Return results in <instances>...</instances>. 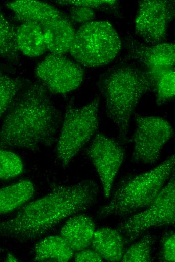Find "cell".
I'll list each match as a JSON object with an SVG mask.
<instances>
[{
    "label": "cell",
    "instance_id": "7c38bea8",
    "mask_svg": "<svg viewBox=\"0 0 175 262\" xmlns=\"http://www.w3.org/2000/svg\"><path fill=\"white\" fill-rule=\"evenodd\" d=\"M123 42L129 58L135 60L142 66L151 82L161 73L174 69V43L148 45L140 42L132 36L125 37Z\"/></svg>",
    "mask_w": 175,
    "mask_h": 262
},
{
    "label": "cell",
    "instance_id": "83f0119b",
    "mask_svg": "<svg viewBox=\"0 0 175 262\" xmlns=\"http://www.w3.org/2000/svg\"><path fill=\"white\" fill-rule=\"evenodd\" d=\"M74 260L77 262L102 261L101 256L94 249H84L77 251L74 256Z\"/></svg>",
    "mask_w": 175,
    "mask_h": 262
},
{
    "label": "cell",
    "instance_id": "5b68a950",
    "mask_svg": "<svg viewBox=\"0 0 175 262\" xmlns=\"http://www.w3.org/2000/svg\"><path fill=\"white\" fill-rule=\"evenodd\" d=\"M121 48L120 38L109 22L92 21L76 31L69 52L81 65L95 68L110 63Z\"/></svg>",
    "mask_w": 175,
    "mask_h": 262
},
{
    "label": "cell",
    "instance_id": "277c9868",
    "mask_svg": "<svg viewBox=\"0 0 175 262\" xmlns=\"http://www.w3.org/2000/svg\"><path fill=\"white\" fill-rule=\"evenodd\" d=\"M174 165L172 155L154 168L121 181L110 201L99 210L98 217L123 216L148 207L169 179Z\"/></svg>",
    "mask_w": 175,
    "mask_h": 262
},
{
    "label": "cell",
    "instance_id": "9c48e42d",
    "mask_svg": "<svg viewBox=\"0 0 175 262\" xmlns=\"http://www.w3.org/2000/svg\"><path fill=\"white\" fill-rule=\"evenodd\" d=\"M35 75L47 90L65 94L76 89L84 76L82 68L63 55L51 54L35 69Z\"/></svg>",
    "mask_w": 175,
    "mask_h": 262
},
{
    "label": "cell",
    "instance_id": "9a60e30c",
    "mask_svg": "<svg viewBox=\"0 0 175 262\" xmlns=\"http://www.w3.org/2000/svg\"><path fill=\"white\" fill-rule=\"evenodd\" d=\"M95 231L93 219L86 215L70 218L62 226L60 236L75 252L86 249L91 244Z\"/></svg>",
    "mask_w": 175,
    "mask_h": 262
},
{
    "label": "cell",
    "instance_id": "8fae6325",
    "mask_svg": "<svg viewBox=\"0 0 175 262\" xmlns=\"http://www.w3.org/2000/svg\"><path fill=\"white\" fill-rule=\"evenodd\" d=\"M86 153L98 174L104 195L108 198L124 160V149L114 139L103 133H98Z\"/></svg>",
    "mask_w": 175,
    "mask_h": 262
},
{
    "label": "cell",
    "instance_id": "6da1fadb",
    "mask_svg": "<svg viewBox=\"0 0 175 262\" xmlns=\"http://www.w3.org/2000/svg\"><path fill=\"white\" fill-rule=\"evenodd\" d=\"M98 192L92 180L55 185L47 194L24 205L13 217L0 222V235L20 242L38 239L64 219L95 204Z\"/></svg>",
    "mask_w": 175,
    "mask_h": 262
},
{
    "label": "cell",
    "instance_id": "f1b7e54d",
    "mask_svg": "<svg viewBox=\"0 0 175 262\" xmlns=\"http://www.w3.org/2000/svg\"><path fill=\"white\" fill-rule=\"evenodd\" d=\"M6 260L7 261H17L18 259L13 254L9 253L6 256Z\"/></svg>",
    "mask_w": 175,
    "mask_h": 262
},
{
    "label": "cell",
    "instance_id": "52a82bcc",
    "mask_svg": "<svg viewBox=\"0 0 175 262\" xmlns=\"http://www.w3.org/2000/svg\"><path fill=\"white\" fill-rule=\"evenodd\" d=\"M143 211L122 222L118 230L133 241L147 230L173 224L175 221V181L172 176L155 200Z\"/></svg>",
    "mask_w": 175,
    "mask_h": 262
},
{
    "label": "cell",
    "instance_id": "8992f818",
    "mask_svg": "<svg viewBox=\"0 0 175 262\" xmlns=\"http://www.w3.org/2000/svg\"><path fill=\"white\" fill-rule=\"evenodd\" d=\"M99 97L77 107L70 100L65 108L56 146V156L64 167L68 166L99 125Z\"/></svg>",
    "mask_w": 175,
    "mask_h": 262
},
{
    "label": "cell",
    "instance_id": "ba28073f",
    "mask_svg": "<svg viewBox=\"0 0 175 262\" xmlns=\"http://www.w3.org/2000/svg\"><path fill=\"white\" fill-rule=\"evenodd\" d=\"M136 122L132 159L144 164L155 163L173 136L172 127L167 120L156 116H138Z\"/></svg>",
    "mask_w": 175,
    "mask_h": 262
},
{
    "label": "cell",
    "instance_id": "d6986e66",
    "mask_svg": "<svg viewBox=\"0 0 175 262\" xmlns=\"http://www.w3.org/2000/svg\"><path fill=\"white\" fill-rule=\"evenodd\" d=\"M33 183L22 180L0 189V215L7 214L22 207L33 195Z\"/></svg>",
    "mask_w": 175,
    "mask_h": 262
},
{
    "label": "cell",
    "instance_id": "2e32d148",
    "mask_svg": "<svg viewBox=\"0 0 175 262\" xmlns=\"http://www.w3.org/2000/svg\"><path fill=\"white\" fill-rule=\"evenodd\" d=\"M91 245L102 258L108 261L121 260L124 253V241L122 234L110 228H102L95 231Z\"/></svg>",
    "mask_w": 175,
    "mask_h": 262
},
{
    "label": "cell",
    "instance_id": "4316f807",
    "mask_svg": "<svg viewBox=\"0 0 175 262\" xmlns=\"http://www.w3.org/2000/svg\"><path fill=\"white\" fill-rule=\"evenodd\" d=\"M55 2L59 5H68V6H85L93 8H96L101 6L105 5H114L117 3L116 1H91V0H65V1H56Z\"/></svg>",
    "mask_w": 175,
    "mask_h": 262
},
{
    "label": "cell",
    "instance_id": "e0dca14e",
    "mask_svg": "<svg viewBox=\"0 0 175 262\" xmlns=\"http://www.w3.org/2000/svg\"><path fill=\"white\" fill-rule=\"evenodd\" d=\"M16 46L19 51L29 57H36L47 50L40 25L24 23L16 30Z\"/></svg>",
    "mask_w": 175,
    "mask_h": 262
},
{
    "label": "cell",
    "instance_id": "30bf717a",
    "mask_svg": "<svg viewBox=\"0 0 175 262\" xmlns=\"http://www.w3.org/2000/svg\"><path fill=\"white\" fill-rule=\"evenodd\" d=\"M138 3L135 20L136 33L147 44L162 43L174 16V1L144 0Z\"/></svg>",
    "mask_w": 175,
    "mask_h": 262
},
{
    "label": "cell",
    "instance_id": "484cf974",
    "mask_svg": "<svg viewBox=\"0 0 175 262\" xmlns=\"http://www.w3.org/2000/svg\"><path fill=\"white\" fill-rule=\"evenodd\" d=\"M175 235L171 231L166 234L161 240V255L163 260L168 262L175 261Z\"/></svg>",
    "mask_w": 175,
    "mask_h": 262
},
{
    "label": "cell",
    "instance_id": "ac0fdd59",
    "mask_svg": "<svg viewBox=\"0 0 175 262\" xmlns=\"http://www.w3.org/2000/svg\"><path fill=\"white\" fill-rule=\"evenodd\" d=\"M74 253L73 250L60 235H51L37 243L34 248V260L66 262L73 257Z\"/></svg>",
    "mask_w": 175,
    "mask_h": 262
},
{
    "label": "cell",
    "instance_id": "3957f363",
    "mask_svg": "<svg viewBox=\"0 0 175 262\" xmlns=\"http://www.w3.org/2000/svg\"><path fill=\"white\" fill-rule=\"evenodd\" d=\"M97 86L104 100L107 117L117 127L120 140L126 141L134 109L141 98L152 90L149 78L141 68L122 65L102 74Z\"/></svg>",
    "mask_w": 175,
    "mask_h": 262
},
{
    "label": "cell",
    "instance_id": "603a6c76",
    "mask_svg": "<svg viewBox=\"0 0 175 262\" xmlns=\"http://www.w3.org/2000/svg\"><path fill=\"white\" fill-rule=\"evenodd\" d=\"M24 169L22 159L16 153L0 147V180L18 177Z\"/></svg>",
    "mask_w": 175,
    "mask_h": 262
},
{
    "label": "cell",
    "instance_id": "7a4b0ae2",
    "mask_svg": "<svg viewBox=\"0 0 175 262\" xmlns=\"http://www.w3.org/2000/svg\"><path fill=\"white\" fill-rule=\"evenodd\" d=\"M60 117L48 90L31 82L19 91L0 128V147L35 151L52 146L60 125Z\"/></svg>",
    "mask_w": 175,
    "mask_h": 262
},
{
    "label": "cell",
    "instance_id": "4fadbf2b",
    "mask_svg": "<svg viewBox=\"0 0 175 262\" xmlns=\"http://www.w3.org/2000/svg\"><path fill=\"white\" fill-rule=\"evenodd\" d=\"M41 26L47 50L60 55L69 52L76 31L69 19L63 15Z\"/></svg>",
    "mask_w": 175,
    "mask_h": 262
},
{
    "label": "cell",
    "instance_id": "cb8c5ba5",
    "mask_svg": "<svg viewBox=\"0 0 175 262\" xmlns=\"http://www.w3.org/2000/svg\"><path fill=\"white\" fill-rule=\"evenodd\" d=\"M153 238L149 235L143 236L124 252L121 261L124 262L150 261Z\"/></svg>",
    "mask_w": 175,
    "mask_h": 262
},
{
    "label": "cell",
    "instance_id": "d4e9b609",
    "mask_svg": "<svg viewBox=\"0 0 175 262\" xmlns=\"http://www.w3.org/2000/svg\"><path fill=\"white\" fill-rule=\"evenodd\" d=\"M69 10L70 21L77 24H85L92 21L95 14L93 9L81 6H70Z\"/></svg>",
    "mask_w": 175,
    "mask_h": 262
},
{
    "label": "cell",
    "instance_id": "5bb4252c",
    "mask_svg": "<svg viewBox=\"0 0 175 262\" xmlns=\"http://www.w3.org/2000/svg\"><path fill=\"white\" fill-rule=\"evenodd\" d=\"M6 7L15 18L22 23H32L42 25L63 14L53 5L44 2L20 0L9 2Z\"/></svg>",
    "mask_w": 175,
    "mask_h": 262
},
{
    "label": "cell",
    "instance_id": "7402d4cb",
    "mask_svg": "<svg viewBox=\"0 0 175 262\" xmlns=\"http://www.w3.org/2000/svg\"><path fill=\"white\" fill-rule=\"evenodd\" d=\"M21 81L0 69V118L7 111L22 87Z\"/></svg>",
    "mask_w": 175,
    "mask_h": 262
},
{
    "label": "cell",
    "instance_id": "44dd1931",
    "mask_svg": "<svg viewBox=\"0 0 175 262\" xmlns=\"http://www.w3.org/2000/svg\"><path fill=\"white\" fill-rule=\"evenodd\" d=\"M151 83L158 106H162L173 99L175 95L174 69L161 73Z\"/></svg>",
    "mask_w": 175,
    "mask_h": 262
},
{
    "label": "cell",
    "instance_id": "ffe728a7",
    "mask_svg": "<svg viewBox=\"0 0 175 262\" xmlns=\"http://www.w3.org/2000/svg\"><path fill=\"white\" fill-rule=\"evenodd\" d=\"M16 30L0 11V58L12 63L18 62L19 59L16 42Z\"/></svg>",
    "mask_w": 175,
    "mask_h": 262
}]
</instances>
